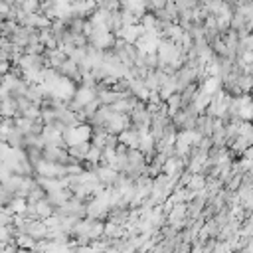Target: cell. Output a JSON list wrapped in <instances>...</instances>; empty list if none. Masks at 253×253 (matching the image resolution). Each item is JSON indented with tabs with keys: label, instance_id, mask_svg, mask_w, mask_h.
<instances>
[{
	"label": "cell",
	"instance_id": "4",
	"mask_svg": "<svg viewBox=\"0 0 253 253\" xmlns=\"http://www.w3.org/2000/svg\"><path fill=\"white\" fill-rule=\"evenodd\" d=\"M40 4H42V0H24L20 6L26 14H40Z\"/></svg>",
	"mask_w": 253,
	"mask_h": 253
},
{
	"label": "cell",
	"instance_id": "3",
	"mask_svg": "<svg viewBox=\"0 0 253 253\" xmlns=\"http://www.w3.org/2000/svg\"><path fill=\"white\" fill-rule=\"evenodd\" d=\"M89 148H91V142H89V141H83V142H73V144H69V146H67V155H69L71 158H75V160L83 162V160H85V157H87V153H89Z\"/></svg>",
	"mask_w": 253,
	"mask_h": 253
},
{
	"label": "cell",
	"instance_id": "5",
	"mask_svg": "<svg viewBox=\"0 0 253 253\" xmlns=\"http://www.w3.org/2000/svg\"><path fill=\"white\" fill-rule=\"evenodd\" d=\"M241 236L243 237H253V214H249L243 223H241Z\"/></svg>",
	"mask_w": 253,
	"mask_h": 253
},
{
	"label": "cell",
	"instance_id": "2",
	"mask_svg": "<svg viewBox=\"0 0 253 253\" xmlns=\"http://www.w3.org/2000/svg\"><path fill=\"white\" fill-rule=\"evenodd\" d=\"M214 121H216V119L210 117L208 113H200L194 131H196L200 137H212V133H214Z\"/></svg>",
	"mask_w": 253,
	"mask_h": 253
},
{
	"label": "cell",
	"instance_id": "1",
	"mask_svg": "<svg viewBox=\"0 0 253 253\" xmlns=\"http://www.w3.org/2000/svg\"><path fill=\"white\" fill-rule=\"evenodd\" d=\"M93 174H95V178L101 182V186H105V188H113L115 182H117V178H119V172L113 166H109V164L97 166Z\"/></svg>",
	"mask_w": 253,
	"mask_h": 253
}]
</instances>
